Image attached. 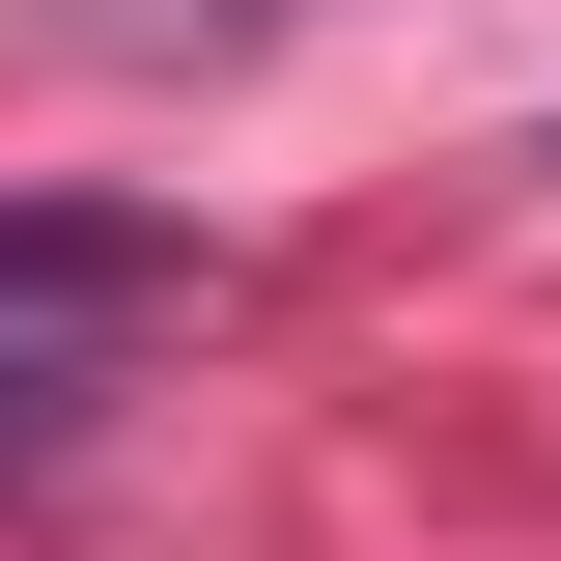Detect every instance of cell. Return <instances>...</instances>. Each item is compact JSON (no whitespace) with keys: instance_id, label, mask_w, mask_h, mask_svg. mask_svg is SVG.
Listing matches in <instances>:
<instances>
[{"instance_id":"cell-1","label":"cell","mask_w":561,"mask_h":561,"mask_svg":"<svg viewBox=\"0 0 561 561\" xmlns=\"http://www.w3.org/2000/svg\"><path fill=\"white\" fill-rule=\"evenodd\" d=\"M197 280V225H140V197H0V337H140Z\"/></svg>"},{"instance_id":"cell-2","label":"cell","mask_w":561,"mask_h":561,"mask_svg":"<svg viewBox=\"0 0 561 561\" xmlns=\"http://www.w3.org/2000/svg\"><path fill=\"white\" fill-rule=\"evenodd\" d=\"M113 28H280V0H113Z\"/></svg>"},{"instance_id":"cell-3","label":"cell","mask_w":561,"mask_h":561,"mask_svg":"<svg viewBox=\"0 0 561 561\" xmlns=\"http://www.w3.org/2000/svg\"><path fill=\"white\" fill-rule=\"evenodd\" d=\"M534 169H561V140H534Z\"/></svg>"}]
</instances>
